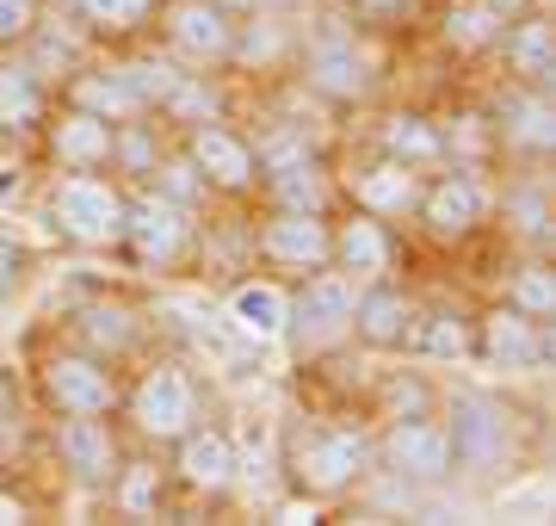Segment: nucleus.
<instances>
[{
	"label": "nucleus",
	"mask_w": 556,
	"mask_h": 526,
	"mask_svg": "<svg viewBox=\"0 0 556 526\" xmlns=\"http://www.w3.org/2000/svg\"><path fill=\"white\" fill-rule=\"evenodd\" d=\"M167 43H174V57H186L192 68H217V62L236 57L241 25L223 0H179L174 13H167Z\"/></svg>",
	"instance_id": "nucleus-7"
},
{
	"label": "nucleus",
	"mask_w": 556,
	"mask_h": 526,
	"mask_svg": "<svg viewBox=\"0 0 556 526\" xmlns=\"http://www.w3.org/2000/svg\"><path fill=\"white\" fill-rule=\"evenodd\" d=\"M501 211L514 217V229L526 236V242H551V192H544V186H519V192H507Z\"/></svg>",
	"instance_id": "nucleus-34"
},
{
	"label": "nucleus",
	"mask_w": 556,
	"mask_h": 526,
	"mask_svg": "<svg viewBox=\"0 0 556 526\" xmlns=\"http://www.w3.org/2000/svg\"><path fill=\"white\" fill-rule=\"evenodd\" d=\"M186 162L199 167L204 186H217V192H248L260 180V162H254V142L229 130L223 118L211 124H192V137H186Z\"/></svg>",
	"instance_id": "nucleus-13"
},
{
	"label": "nucleus",
	"mask_w": 556,
	"mask_h": 526,
	"mask_svg": "<svg viewBox=\"0 0 556 526\" xmlns=\"http://www.w3.org/2000/svg\"><path fill=\"white\" fill-rule=\"evenodd\" d=\"M20 397H13V378H7V372H0V427H7V434H13V440H20Z\"/></svg>",
	"instance_id": "nucleus-40"
},
{
	"label": "nucleus",
	"mask_w": 556,
	"mask_h": 526,
	"mask_svg": "<svg viewBox=\"0 0 556 526\" xmlns=\"http://www.w3.org/2000/svg\"><path fill=\"white\" fill-rule=\"evenodd\" d=\"M155 7L161 0H75V13L93 25L100 38H137L142 25L155 20Z\"/></svg>",
	"instance_id": "nucleus-30"
},
{
	"label": "nucleus",
	"mask_w": 556,
	"mask_h": 526,
	"mask_svg": "<svg viewBox=\"0 0 556 526\" xmlns=\"http://www.w3.org/2000/svg\"><path fill=\"white\" fill-rule=\"evenodd\" d=\"M383 409H390V422H396V415H433V390L420 385V378H402V372H390V378H383Z\"/></svg>",
	"instance_id": "nucleus-35"
},
{
	"label": "nucleus",
	"mask_w": 556,
	"mask_h": 526,
	"mask_svg": "<svg viewBox=\"0 0 556 526\" xmlns=\"http://www.w3.org/2000/svg\"><path fill=\"white\" fill-rule=\"evenodd\" d=\"M507 304L526 310V316H538V323H551V310H556V279H551V266L544 261H526L507 279Z\"/></svg>",
	"instance_id": "nucleus-32"
},
{
	"label": "nucleus",
	"mask_w": 556,
	"mask_h": 526,
	"mask_svg": "<svg viewBox=\"0 0 556 526\" xmlns=\"http://www.w3.org/2000/svg\"><path fill=\"white\" fill-rule=\"evenodd\" d=\"M31 32H38V0H0V50L31 43Z\"/></svg>",
	"instance_id": "nucleus-36"
},
{
	"label": "nucleus",
	"mask_w": 556,
	"mask_h": 526,
	"mask_svg": "<svg viewBox=\"0 0 556 526\" xmlns=\"http://www.w3.org/2000/svg\"><path fill=\"white\" fill-rule=\"evenodd\" d=\"M20 167H0V199H13V192H20Z\"/></svg>",
	"instance_id": "nucleus-41"
},
{
	"label": "nucleus",
	"mask_w": 556,
	"mask_h": 526,
	"mask_svg": "<svg viewBox=\"0 0 556 526\" xmlns=\"http://www.w3.org/2000/svg\"><path fill=\"white\" fill-rule=\"evenodd\" d=\"M161 112H174L179 124H211L223 112V100H217V87L204 82V75H174V87H167Z\"/></svg>",
	"instance_id": "nucleus-33"
},
{
	"label": "nucleus",
	"mask_w": 556,
	"mask_h": 526,
	"mask_svg": "<svg viewBox=\"0 0 556 526\" xmlns=\"http://www.w3.org/2000/svg\"><path fill=\"white\" fill-rule=\"evenodd\" d=\"M142 266H174L192 242V223H186V204H174L167 192H149V199L124 204V236H118Z\"/></svg>",
	"instance_id": "nucleus-10"
},
{
	"label": "nucleus",
	"mask_w": 556,
	"mask_h": 526,
	"mask_svg": "<svg viewBox=\"0 0 556 526\" xmlns=\"http://www.w3.org/2000/svg\"><path fill=\"white\" fill-rule=\"evenodd\" d=\"M56 459L80 489H112V477L124 471L118 434L105 427V415H62L56 422Z\"/></svg>",
	"instance_id": "nucleus-12"
},
{
	"label": "nucleus",
	"mask_w": 556,
	"mask_h": 526,
	"mask_svg": "<svg viewBox=\"0 0 556 526\" xmlns=\"http://www.w3.org/2000/svg\"><path fill=\"white\" fill-rule=\"evenodd\" d=\"M50 162L62 167V174H100L105 162H112V142H118V124L93 118V112H80V105H68V112H56L50 118Z\"/></svg>",
	"instance_id": "nucleus-16"
},
{
	"label": "nucleus",
	"mask_w": 556,
	"mask_h": 526,
	"mask_svg": "<svg viewBox=\"0 0 556 526\" xmlns=\"http://www.w3.org/2000/svg\"><path fill=\"white\" fill-rule=\"evenodd\" d=\"M124 192L100 174H62L50 186V223L75 248H112L124 236Z\"/></svg>",
	"instance_id": "nucleus-2"
},
{
	"label": "nucleus",
	"mask_w": 556,
	"mask_h": 526,
	"mask_svg": "<svg viewBox=\"0 0 556 526\" xmlns=\"http://www.w3.org/2000/svg\"><path fill=\"white\" fill-rule=\"evenodd\" d=\"M445 440H452L457 471H495L501 459H507V409H501L495 397L464 390V397H452V427H445Z\"/></svg>",
	"instance_id": "nucleus-8"
},
{
	"label": "nucleus",
	"mask_w": 556,
	"mask_h": 526,
	"mask_svg": "<svg viewBox=\"0 0 556 526\" xmlns=\"http://www.w3.org/2000/svg\"><path fill=\"white\" fill-rule=\"evenodd\" d=\"M75 335L87 353H100V360H118V353H130V347L142 341V323L137 310L118 304V298H100V304H87L75 316Z\"/></svg>",
	"instance_id": "nucleus-26"
},
{
	"label": "nucleus",
	"mask_w": 556,
	"mask_h": 526,
	"mask_svg": "<svg viewBox=\"0 0 556 526\" xmlns=\"http://www.w3.org/2000/svg\"><path fill=\"white\" fill-rule=\"evenodd\" d=\"M482 211H489V192H482V180L470 167H452L439 180H420L415 217L427 223V236H439V242H464L482 223Z\"/></svg>",
	"instance_id": "nucleus-9"
},
{
	"label": "nucleus",
	"mask_w": 556,
	"mask_h": 526,
	"mask_svg": "<svg viewBox=\"0 0 556 526\" xmlns=\"http://www.w3.org/2000/svg\"><path fill=\"white\" fill-rule=\"evenodd\" d=\"M420 199V167H402L390 155H378L371 167H358L353 174V204L358 211H371V217H408Z\"/></svg>",
	"instance_id": "nucleus-22"
},
{
	"label": "nucleus",
	"mask_w": 556,
	"mask_h": 526,
	"mask_svg": "<svg viewBox=\"0 0 556 526\" xmlns=\"http://www.w3.org/2000/svg\"><path fill=\"white\" fill-rule=\"evenodd\" d=\"M470 353H482L495 372H532V365L551 360V328L514 304H495L470 328Z\"/></svg>",
	"instance_id": "nucleus-6"
},
{
	"label": "nucleus",
	"mask_w": 556,
	"mask_h": 526,
	"mask_svg": "<svg viewBox=\"0 0 556 526\" xmlns=\"http://www.w3.org/2000/svg\"><path fill=\"white\" fill-rule=\"evenodd\" d=\"M408 347H415L420 360H464L470 353V323L457 310H415Z\"/></svg>",
	"instance_id": "nucleus-28"
},
{
	"label": "nucleus",
	"mask_w": 556,
	"mask_h": 526,
	"mask_svg": "<svg viewBox=\"0 0 556 526\" xmlns=\"http://www.w3.org/2000/svg\"><path fill=\"white\" fill-rule=\"evenodd\" d=\"M260 254L273 266H291V273H316L334 254V223L321 211H273L260 229Z\"/></svg>",
	"instance_id": "nucleus-14"
},
{
	"label": "nucleus",
	"mask_w": 556,
	"mask_h": 526,
	"mask_svg": "<svg viewBox=\"0 0 556 526\" xmlns=\"http://www.w3.org/2000/svg\"><path fill=\"white\" fill-rule=\"evenodd\" d=\"M112 484L124 489V508H155V496H161V484H155V477H149L142 465H124Z\"/></svg>",
	"instance_id": "nucleus-38"
},
{
	"label": "nucleus",
	"mask_w": 556,
	"mask_h": 526,
	"mask_svg": "<svg viewBox=\"0 0 556 526\" xmlns=\"http://www.w3.org/2000/svg\"><path fill=\"white\" fill-rule=\"evenodd\" d=\"M0 521H20V502L13 496H0Z\"/></svg>",
	"instance_id": "nucleus-42"
},
{
	"label": "nucleus",
	"mask_w": 556,
	"mask_h": 526,
	"mask_svg": "<svg viewBox=\"0 0 556 526\" xmlns=\"http://www.w3.org/2000/svg\"><path fill=\"white\" fill-rule=\"evenodd\" d=\"M285 471L309 502H328L371 471V434L353 422H303L285 440Z\"/></svg>",
	"instance_id": "nucleus-1"
},
{
	"label": "nucleus",
	"mask_w": 556,
	"mask_h": 526,
	"mask_svg": "<svg viewBox=\"0 0 556 526\" xmlns=\"http://www.w3.org/2000/svg\"><path fill=\"white\" fill-rule=\"evenodd\" d=\"M273 199H278V211H321L328 204V180H321L316 162L273 167Z\"/></svg>",
	"instance_id": "nucleus-31"
},
{
	"label": "nucleus",
	"mask_w": 556,
	"mask_h": 526,
	"mask_svg": "<svg viewBox=\"0 0 556 526\" xmlns=\"http://www.w3.org/2000/svg\"><path fill=\"white\" fill-rule=\"evenodd\" d=\"M346 323H353V279L316 266V273L303 279V291L291 298L285 335H298L303 347H328L334 335H346Z\"/></svg>",
	"instance_id": "nucleus-11"
},
{
	"label": "nucleus",
	"mask_w": 556,
	"mask_h": 526,
	"mask_svg": "<svg viewBox=\"0 0 556 526\" xmlns=\"http://www.w3.org/2000/svg\"><path fill=\"white\" fill-rule=\"evenodd\" d=\"M43 118V87L25 62H0V130H31Z\"/></svg>",
	"instance_id": "nucleus-29"
},
{
	"label": "nucleus",
	"mask_w": 556,
	"mask_h": 526,
	"mask_svg": "<svg viewBox=\"0 0 556 526\" xmlns=\"http://www.w3.org/2000/svg\"><path fill=\"white\" fill-rule=\"evenodd\" d=\"M25 266H31V254H25V242L13 236V229H0V298H13V291H20Z\"/></svg>",
	"instance_id": "nucleus-37"
},
{
	"label": "nucleus",
	"mask_w": 556,
	"mask_h": 526,
	"mask_svg": "<svg viewBox=\"0 0 556 526\" xmlns=\"http://www.w3.org/2000/svg\"><path fill=\"white\" fill-rule=\"evenodd\" d=\"M495 130L507 149H519V155H551L556 142V118H551V93L544 87H507V100L495 105Z\"/></svg>",
	"instance_id": "nucleus-20"
},
{
	"label": "nucleus",
	"mask_w": 556,
	"mask_h": 526,
	"mask_svg": "<svg viewBox=\"0 0 556 526\" xmlns=\"http://www.w3.org/2000/svg\"><path fill=\"white\" fill-rule=\"evenodd\" d=\"M38 385H43V403L56 409V415H112V403H118L112 360L87 353V347H62V353H50L43 372H38Z\"/></svg>",
	"instance_id": "nucleus-3"
},
{
	"label": "nucleus",
	"mask_w": 556,
	"mask_h": 526,
	"mask_svg": "<svg viewBox=\"0 0 556 526\" xmlns=\"http://www.w3.org/2000/svg\"><path fill=\"white\" fill-rule=\"evenodd\" d=\"M371 452L396 471L402 484H445V477L457 471L452 465V440H445V422H433V415H396L390 434H383Z\"/></svg>",
	"instance_id": "nucleus-4"
},
{
	"label": "nucleus",
	"mask_w": 556,
	"mask_h": 526,
	"mask_svg": "<svg viewBox=\"0 0 556 526\" xmlns=\"http://www.w3.org/2000/svg\"><path fill=\"white\" fill-rule=\"evenodd\" d=\"M378 149L402 167H433L445 155V130L433 118H420V112H396V118H383Z\"/></svg>",
	"instance_id": "nucleus-27"
},
{
	"label": "nucleus",
	"mask_w": 556,
	"mask_h": 526,
	"mask_svg": "<svg viewBox=\"0 0 556 526\" xmlns=\"http://www.w3.org/2000/svg\"><path fill=\"white\" fill-rule=\"evenodd\" d=\"M174 471L186 489H199V496H223V489L236 484V440L223 434V427H186L174 440Z\"/></svg>",
	"instance_id": "nucleus-17"
},
{
	"label": "nucleus",
	"mask_w": 556,
	"mask_h": 526,
	"mask_svg": "<svg viewBox=\"0 0 556 526\" xmlns=\"http://www.w3.org/2000/svg\"><path fill=\"white\" fill-rule=\"evenodd\" d=\"M495 50L507 57V75H514L519 87H544V93H551V82H556V38H551V20H544V13H514Z\"/></svg>",
	"instance_id": "nucleus-19"
},
{
	"label": "nucleus",
	"mask_w": 556,
	"mask_h": 526,
	"mask_svg": "<svg viewBox=\"0 0 556 526\" xmlns=\"http://www.w3.org/2000/svg\"><path fill=\"white\" fill-rule=\"evenodd\" d=\"M303 75H309V87H316L321 100H334V105H353V100L371 93V62H365V50H358L346 32H321V38L309 43Z\"/></svg>",
	"instance_id": "nucleus-15"
},
{
	"label": "nucleus",
	"mask_w": 556,
	"mask_h": 526,
	"mask_svg": "<svg viewBox=\"0 0 556 526\" xmlns=\"http://www.w3.org/2000/svg\"><path fill=\"white\" fill-rule=\"evenodd\" d=\"M130 422H137L142 440H167L174 446L186 427L199 422V390L179 365H155L142 372V385L130 390Z\"/></svg>",
	"instance_id": "nucleus-5"
},
{
	"label": "nucleus",
	"mask_w": 556,
	"mask_h": 526,
	"mask_svg": "<svg viewBox=\"0 0 556 526\" xmlns=\"http://www.w3.org/2000/svg\"><path fill=\"white\" fill-rule=\"evenodd\" d=\"M519 13V0H452L445 13H439V38L452 43L457 57H482V50H495L507 20Z\"/></svg>",
	"instance_id": "nucleus-21"
},
{
	"label": "nucleus",
	"mask_w": 556,
	"mask_h": 526,
	"mask_svg": "<svg viewBox=\"0 0 556 526\" xmlns=\"http://www.w3.org/2000/svg\"><path fill=\"white\" fill-rule=\"evenodd\" d=\"M390 261H396V242H390L383 217H371V211H353L346 223H334V254H328V266L371 279V273H390Z\"/></svg>",
	"instance_id": "nucleus-23"
},
{
	"label": "nucleus",
	"mask_w": 556,
	"mask_h": 526,
	"mask_svg": "<svg viewBox=\"0 0 556 526\" xmlns=\"http://www.w3.org/2000/svg\"><path fill=\"white\" fill-rule=\"evenodd\" d=\"M68 105H80V112H93L105 124L142 118V100H137V87L124 82V68H87V75H75L68 82Z\"/></svg>",
	"instance_id": "nucleus-25"
},
{
	"label": "nucleus",
	"mask_w": 556,
	"mask_h": 526,
	"mask_svg": "<svg viewBox=\"0 0 556 526\" xmlns=\"http://www.w3.org/2000/svg\"><path fill=\"white\" fill-rule=\"evenodd\" d=\"M371 353H402L408 347V328H415V298L396 291V285H371L353 298V323H346Z\"/></svg>",
	"instance_id": "nucleus-18"
},
{
	"label": "nucleus",
	"mask_w": 556,
	"mask_h": 526,
	"mask_svg": "<svg viewBox=\"0 0 556 526\" xmlns=\"http://www.w3.org/2000/svg\"><path fill=\"white\" fill-rule=\"evenodd\" d=\"M155 192H167L174 204H186L192 192H204V180H199V167H192L186 155H179V162H167V180H161Z\"/></svg>",
	"instance_id": "nucleus-39"
},
{
	"label": "nucleus",
	"mask_w": 556,
	"mask_h": 526,
	"mask_svg": "<svg viewBox=\"0 0 556 526\" xmlns=\"http://www.w3.org/2000/svg\"><path fill=\"white\" fill-rule=\"evenodd\" d=\"M285 316H291V291L273 279H248L229 291V323L248 341H278L285 335Z\"/></svg>",
	"instance_id": "nucleus-24"
}]
</instances>
